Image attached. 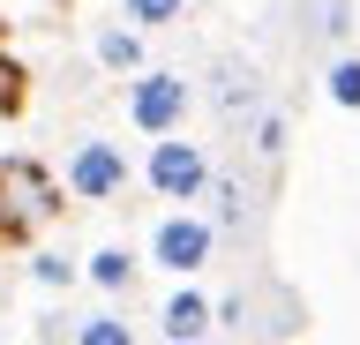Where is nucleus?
Wrapping results in <instances>:
<instances>
[{
  "instance_id": "1",
  "label": "nucleus",
  "mask_w": 360,
  "mask_h": 345,
  "mask_svg": "<svg viewBox=\"0 0 360 345\" xmlns=\"http://www.w3.org/2000/svg\"><path fill=\"white\" fill-rule=\"evenodd\" d=\"M143 173H150V188L165 195V203H202V195H210V150H202V143L158 136Z\"/></svg>"
},
{
  "instance_id": "2",
  "label": "nucleus",
  "mask_w": 360,
  "mask_h": 345,
  "mask_svg": "<svg viewBox=\"0 0 360 345\" xmlns=\"http://www.w3.org/2000/svg\"><path fill=\"white\" fill-rule=\"evenodd\" d=\"M188 105H195V91H188L173 68H143V75L128 83V120L143 128V136H180Z\"/></svg>"
},
{
  "instance_id": "3",
  "label": "nucleus",
  "mask_w": 360,
  "mask_h": 345,
  "mask_svg": "<svg viewBox=\"0 0 360 345\" xmlns=\"http://www.w3.org/2000/svg\"><path fill=\"white\" fill-rule=\"evenodd\" d=\"M210 105H218L225 128H255L263 120V68L248 60V53H218V68H210Z\"/></svg>"
},
{
  "instance_id": "4",
  "label": "nucleus",
  "mask_w": 360,
  "mask_h": 345,
  "mask_svg": "<svg viewBox=\"0 0 360 345\" xmlns=\"http://www.w3.org/2000/svg\"><path fill=\"white\" fill-rule=\"evenodd\" d=\"M210 255H218V226L195 218V210H173V218L150 233V263H158V271H173V278H195Z\"/></svg>"
},
{
  "instance_id": "5",
  "label": "nucleus",
  "mask_w": 360,
  "mask_h": 345,
  "mask_svg": "<svg viewBox=\"0 0 360 345\" xmlns=\"http://www.w3.org/2000/svg\"><path fill=\"white\" fill-rule=\"evenodd\" d=\"M128 188V158L112 150V143H75V158H68V203H112Z\"/></svg>"
},
{
  "instance_id": "6",
  "label": "nucleus",
  "mask_w": 360,
  "mask_h": 345,
  "mask_svg": "<svg viewBox=\"0 0 360 345\" xmlns=\"http://www.w3.org/2000/svg\"><path fill=\"white\" fill-rule=\"evenodd\" d=\"M0 173H8V188H15V203L30 210V218H60L68 210V188L53 181L38 158H0Z\"/></svg>"
},
{
  "instance_id": "7",
  "label": "nucleus",
  "mask_w": 360,
  "mask_h": 345,
  "mask_svg": "<svg viewBox=\"0 0 360 345\" xmlns=\"http://www.w3.org/2000/svg\"><path fill=\"white\" fill-rule=\"evenodd\" d=\"M158 330H165L173 345H202V338H210V300H202L195 285H180V293L165 300V315H158Z\"/></svg>"
},
{
  "instance_id": "8",
  "label": "nucleus",
  "mask_w": 360,
  "mask_h": 345,
  "mask_svg": "<svg viewBox=\"0 0 360 345\" xmlns=\"http://www.w3.org/2000/svg\"><path fill=\"white\" fill-rule=\"evenodd\" d=\"M22 113H30V68L0 46V120H22Z\"/></svg>"
},
{
  "instance_id": "9",
  "label": "nucleus",
  "mask_w": 360,
  "mask_h": 345,
  "mask_svg": "<svg viewBox=\"0 0 360 345\" xmlns=\"http://www.w3.org/2000/svg\"><path fill=\"white\" fill-rule=\"evenodd\" d=\"M210 195H218V226L248 233V181L240 173H210Z\"/></svg>"
},
{
  "instance_id": "10",
  "label": "nucleus",
  "mask_w": 360,
  "mask_h": 345,
  "mask_svg": "<svg viewBox=\"0 0 360 345\" xmlns=\"http://www.w3.org/2000/svg\"><path fill=\"white\" fill-rule=\"evenodd\" d=\"M98 60L120 68V75H135L143 68V30H98Z\"/></svg>"
},
{
  "instance_id": "11",
  "label": "nucleus",
  "mask_w": 360,
  "mask_h": 345,
  "mask_svg": "<svg viewBox=\"0 0 360 345\" xmlns=\"http://www.w3.org/2000/svg\"><path fill=\"white\" fill-rule=\"evenodd\" d=\"M90 285L128 293V285H135V255H128V248H98V255H90Z\"/></svg>"
},
{
  "instance_id": "12",
  "label": "nucleus",
  "mask_w": 360,
  "mask_h": 345,
  "mask_svg": "<svg viewBox=\"0 0 360 345\" xmlns=\"http://www.w3.org/2000/svg\"><path fill=\"white\" fill-rule=\"evenodd\" d=\"M30 226H38V218L15 203V188H8V173H0V248H30Z\"/></svg>"
},
{
  "instance_id": "13",
  "label": "nucleus",
  "mask_w": 360,
  "mask_h": 345,
  "mask_svg": "<svg viewBox=\"0 0 360 345\" xmlns=\"http://www.w3.org/2000/svg\"><path fill=\"white\" fill-rule=\"evenodd\" d=\"M323 83H330V98L345 105V113H360V60H353V53H345V60H330V75H323Z\"/></svg>"
},
{
  "instance_id": "14",
  "label": "nucleus",
  "mask_w": 360,
  "mask_h": 345,
  "mask_svg": "<svg viewBox=\"0 0 360 345\" xmlns=\"http://www.w3.org/2000/svg\"><path fill=\"white\" fill-rule=\"evenodd\" d=\"M75 345H135V330L120 315H90V323H75Z\"/></svg>"
},
{
  "instance_id": "15",
  "label": "nucleus",
  "mask_w": 360,
  "mask_h": 345,
  "mask_svg": "<svg viewBox=\"0 0 360 345\" xmlns=\"http://www.w3.org/2000/svg\"><path fill=\"white\" fill-rule=\"evenodd\" d=\"M180 8L188 0H128V23L135 30H165V23H180Z\"/></svg>"
},
{
  "instance_id": "16",
  "label": "nucleus",
  "mask_w": 360,
  "mask_h": 345,
  "mask_svg": "<svg viewBox=\"0 0 360 345\" xmlns=\"http://www.w3.org/2000/svg\"><path fill=\"white\" fill-rule=\"evenodd\" d=\"M255 150H263V158L285 150V113H278V105H263V120H255Z\"/></svg>"
},
{
  "instance_id": "17",
  "label": "nucleus",
  "mask_w": 360,
  "mask_h": 345,
  "mask_svg": "<svg viewBox=\"0 0 360 345\" xmlns=\"http://www.w3.org/2000/svg\"><path fill=\"white\" fill-rule=\"evenodd\" d=\"M30 271H38V285H68V278H75V263H68V255H38Z\"/></svg>"
},
{
  "instance_id": "18",
  "label": "nucleus",
  "mask_w": 360,
  "mask_h": 345,
  "mask_svg": "<svg viewBox=\"0 0 360 345\" xmlns=\"http://www.w3.org/2000/svg\"><path fill=\"white\" fill-rule=\"evenodd\" d=\"M0 38H8V15H0Z\"/></svg>"
},
{
  "instance_id": "19",
  "label": "nucleus",
  "mask_w": 360,
  "mask_h": 345,
  "mask_svg": "<svg viewBox=\"0 0 360 345\" xmlns=\"http://www.w3.org/2000/svg\"><path fill=\"white\" fill-rule=\"evenodd\" d=\"M60 8H68V0H60Z\"/></svg>"
}]
</instances>
